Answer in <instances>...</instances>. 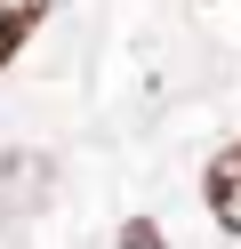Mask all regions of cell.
Here are the masks:
<instances>
[{"mask_svg":"<svg viewBox=\"0 0 241 249\" xmlns=\"http://www.w3.org/2000/svg\"><path fill=\"white\" fill-rule=\"evenodd\" d=\"M209 209H217V225L241 233V145H225L209 161Z\"/></svg>","mask_w":241,"mask_h":249,"instance_id":"obj_1","label":"cell"},{"mask_svg":"<svg viewBox=\"0 0 241 249\" xmlns=\"http://www.w3.org/2000/svg\"><path fill=\"white\" fill-rule=\"evenodd\" d=\"M40 17H48V0H0V65L32 40V24H40Z\"/></svg>","mask_w":241,"mask_h":249,"instance_id":"obj_2","label":"cell"},{"mask_svg":"<svg viewBox=\"0 0 241 249\" xmlns=\"http://www.w3.org/2000/svg\"><path fill=\"white\" fill-rule=\"evenodd\" d=\"M121 249H161V233H153V225H129V233H121Z\"/></svg>","mask_w":241,"mask_h":249,"instance_id":"obj_3","label":"cell"}]
</instances>
